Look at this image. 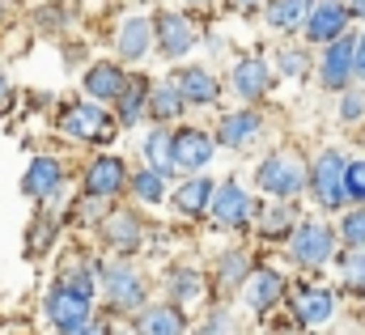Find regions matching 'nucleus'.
<instances>
[{
	"mask_svg": "<svg viewBox=\"0 0 365 335\" xmlns=\"http://www.w3.org/2000/svg\"><path fill=\"white\" fill-rule=\"evenodd\" d=\"M166 284H170V297L187 306V302H200L204 297V276L195 272V267H175L170 276H166Z\"/></svg>",
	"mask_w": 365,
	"mask_h": 335,
	"instance_id": "nucleus-28",
	"label": "nucleus"
},
{
	"mask_svg": "<svg viewBox=\"0 0 365 335\" xmlns=\"http://www.w3.org/2000/svg\"><path fill=\"white\" fill-rule=\"evenodd\" d=\"M234 93L238 98H247V102H255V98H268V89H272V68L264 64V60H238L234 64Z\"/></svg>",
	"mask_w": 365,
	"mask_h": 335,
	"instance_id": "nucleus-15",
	"label": "nucleus"
},
{
	"mask_svg": "<svg viewBox=\"0 0 365 335\" xmlns=\"http://www.w3.org/2000/svg\"><path fill=\"white\" fill-rule=\"evenodd\" d=\"M175 85H179V93H182L187 106H212V102L221 98V85H217V77H212L208 68H179Z\"/></svg>",
	"mask_w": 365,
	"mask_h": 335,
	"instance_id": "nucleus-18",
	"label": "nucleus"
},
{
	"mask_svg": "<svg viewBox=\"0 0 365 335\" xmlns=\"http://www.w3.org/2000/svg\"><path fill=\"white\" fill-rule=\"evenodd\" d=\"M34 230H38V238H34V242H26V251L43 254V251H47V247H51V238H56V221H38Z\"/></svg>",
	"mask_w": 365,
	"mask_h": 335,
	"instance_id": "nucleus-36",
	"label": "nucleus"
},
{
	"mask_svg": "<svg viewBox=\"0 0 365 335\" xmlns=\"http://www.w3.org/2000/svg\"><path fill=\"white\" fill-rule=\"evenodd\" d=\"M289 251H293V259H297L302 267H323V263L331 259V251H336V234H331L323 221H306V225L293 230Z\"/></svg>",
	"mask_w": 365,
	"mask_h": 335,
	"instance_id": "nucleus-6",
	"label": "nucleus"
},
{
	"mask_svg": "<svg viewBox=\"0 0 365 335\" xmlns=\"http://www.w3.org/2000/svg\"><path fill=\"white\" fill-rule=\"evenodd\" d=\"M344 284H349L353 293H365V254H349V263H344Z\"/></svg>",
	"mask_w": 365,
	"mask_h": 335,
	"instance_id": "nucleus-34",
	"label": "nucleus"
},
{
	"mask_svg": "<svg viewBox=\"0 0 365 335\" xmlns=\"http://www.w3.org/2000/svg\"><path fill=\"white\" fill-rule=\"evenodd\" d=\"M110 335H132V331H110Z\"/></svg>",
	"mask_w": 365,
	"mask_h": 335,
	"instance_id": "nucleus-44",
	"label": "nucleus"
},
{
	"mask_svg": "<svg viewBox=\"0 0 365 335\" xmlns=\"http://www.w3.org/2000/svg\"><path fill=\"white\" fill-rule=\"evenodd\" d=\"M43 310H47L51 327L60 335L86 327V323H90V310H93V280L86 272H64V276L47 289Z\"/></svg>",
	"mask_w": 365,
	"mask_h": 335,
	"instance_id": "nucleus-1",
	"label": "nucleus"
},
{
	"mask_svg": "<svg viewBox=\"0 0 365 335\" xmlns=\"http://www.w3.org/2000/svg\"><path fill=\"white\" fill-rule=\"evenodd\" d=\"M310 0H272L268 4V26L280 30V34H289V30H302L306 26V17H310Z\"/></svg>",
	"mask_w": 365,
	"mask_h": 335,
	"instance_id": "nucleus-26",
	"label": "nucleus"
},
{
	"mask_svg": "<svg viewBox=\"0 0 365 335\" xmlns=\"http://www.w3.org/2000/svg\"><path fill=\"white\" fill-rule=\"evenodd\" d=\"M284 297V280H280V272H251V280L242 284V302L255 310V314H268L276 302Z\"/></svg>",
	"mask_w": 365,
	"mask_h": 335,
	"instance_id": "nucleus-14",
	"label": "nucleus"
},
{
	"mask_svg": "<svg viewBox=\"0 0 365 335\" xmlns=\"http://www.w3.org/2000/svg\"><path fill=\"white\" fill-rule=\"evenodd\" d=\"M340 238H344L353 251H365V208H353V212L340 221Z\"/></svg>",
	"mask_w": 365,
	"mask_h": 335,
	"instance_id": "nucleus-31",
	"label": "nucleus"
},
{
	"mask_svg": "<svg viewBox=\"0 0 365 335\" xmlns=\"http://www.w3.org/2000/svg\"><path fill=\"white\" fill-rule=\"evenodd\" d=\"M259 225H264V234H268V238L284 234V230L293 225V208H289V204H276L272 212H264V221H259Z\"/></svg>",
	"mask_w": 365,
	"mask_h": 335,
	"instance_id": "nucleus-32",
	"label": "nucleus"
},
{
	"mask_svg": "<svg viewBox=\"0 0 365 335\" xmlns=\"http://www.w3.org/2000/svg\"><path fill=\"white\" fill-rule=\"evenodd\" d=\"M251 280V263L247 254H221V284H247Z\"/></svg>",
	"mask_w": 365,
	"mask_h": 335,
	"instance_id": "nucleus-30",
	"label": "nucleus"
},
{
	"mask_svg": "<svg viewBox=\"0 0 365 335\" xmlns=\"http://www.w3.org/2000/svg\"><path fill=\"white\" fill-rule=\"evenodd\" d=\"M259 132H264V119H259L255 110H234V115H225V119H221L217 140H221V145H230V149H247L251 140H259Z\"/></svg>",
	"mask_w": 365,
	"mask_h": 335,
	"instance_id": "nucleus-19",
	"label": "nucleus"
},
{
	"mask_svg": "<svg viewBox=\"0 0 365 335\" xmlns=\"http://www.w3.org/2000/svg\"><path fill=\"white\" fill-rule=\"evenodd\" d=\"M357 77L365 81V34L357 38Z\"/></svg>",
	"mask_w": 365,
	"mask_h": 335,
	"instance_id": "nucleus-41",
	"label": "nucleus"
},
{
	"mask_svg": "<svg viewBox=\"0 0 365 335\" xmlns=\"http://www.w3.org/2000/svg\"><path fill=\"white\" fill-rule=\"evenodd\" d=\"M344 9H349V17H365V0H349Z\"/></svg>",
	"mask_w": 365,
	"mask_h": 335,
	"instance_id": "nucleus-42",
	"label": "nucleus"
},
{
	"mask_svg": "<svg viewBox=\"0 0 365 335\" xmlns=\"http://www.w3.org/2000/svg\"><path fill=\"white\" fill-rule=\"evenodd\" d=\"M353 73H357V43L344 34V38H336L327 51H323V60H319V77L327 89H344V85L353 81Z\"/></svg>",
	"mask_w": 365,
	"mask_h": 335,
	"instance_id": "nucleus-9",
	"label": "nucleus"
},
{
	"mask_svg": "<svg viewBox=\"0 0 365 335\" xmlns=\"http://www.w3.org/2000/svg\"><path fill=\"white\" fill-rule=\"evenodd\" d=\"M182 106H187V102H182V93H179V85H175V81L153 85V93H149V115H153L162 128H166L170 119H179Z\"/></svg>",
	"mask_w": 365,
	"mask_h": 335,
	"instance_id": "nucleus-27",
	"label": "nucleus"
},
{
	"mask_svg": "<svg viewBox=\"0 0 365 335\" xmlns=\"http://www.w3.org/2000/svg\"><path fill=\"white\" fill-rule=\"evenodd\" d=\"M145 162L149 170H158L162 178H170L175 174V132L170 128H153L149 136H145Z\"/></svg>",
	"mask_w": 365,
	"mask_h": 335,
	"instance_id": "nucleus-24",
	"label": "nucleus"
},
{
	"mask_svg": "<svg viewBox=\"0 0 365 335\" xmlns=\"http://www.w3.org/2000/svg\"><path fill=\"white\" fill-rule=\"evenodd\" d=\"M145 225H140V217H132V212H115V217H106L102 221V242L110 247V251L119 254H132L136 247H140V234Z\"/></svg>",
	"mask_w": 365,
	"mask_h": 335,
	"instance_id": "nucleus-17",
	"label": "nucleus"
},
{
	"mask_svg": "<svg viewBox=\"0 0 365 335\" xmlns=\"http://www.w3.org/2000/svg\"><path fill=\"white\" fill-rule=\"evenodd\" d=\"M128 182H132V195H136L140 204H162V200H166V178H162L158 170H149V166L132 170Z\"/></svg>",
	"mask_w": 365,
	"mask_h": 335,
	"instance_id": "nucleus-29",
	"label": "nucleus"
},
{
	"mask_svg": "<svg viewBox=\"0 0 365 335\" xmlns=\"http://www.w3.org/2000/svg\"><path fill=\"white\" fill-rule=\"evenodd\" d=\"M60 187H64V166L56 158H34L30 170L21 174V195L30 200H51L60 195Z\"/></svg>",
	"mask_w": 365,
	"mask_h": 335,
	"instance_id": "nucleus-13",
	"label": "nucleus"
},
{
	"mask_svg": "<svg viewBox=\"0 0 365 335\" xmlns=\"http://www.w3.org/2000/svg\"><path fill=\"white\" fill-rule=\"evenodd\" d=\"M255 182H259L264 195H272V200L284 204V200H293V195L310 182V174H306V166H302V158H293V153H272V158L259 166Z\"/></svg>",
	"mask_w": 365,
	"mask_h": 335,
	"instance_id": "nucleus-3",
	"label": "nucleus"
},
{
	"mask_svg": "<svg viewBox=\"0 0 365 335\" xmlns=\"http://www.w3.org/2000/svg\"><path fill=\"white\" fill-rule=\"evenodd\" d=\"M149 93H153V85L145 81L140 73H132V77H128L123 93H119V102H115V106H119V123H123V128H136V123H140V115L149 110Z\"/></svg>",
	"mask_w": 365,
	"mask_h": 335,
	"instance_id": "nucleus-21",
	"label": "nucleus"
},
{
	"mask_svg": "<svg viewBox=\"0 0 365 335\" xmlns=\"http://www.w3.org/2000/svg\"><path fill=\"white\" fill-rule=\"evenodd\" d=\"M115 327H102V323H86V327H77V331H64V335H110Z\"/></svg>",
	"mask_w": 365,
	"mask_h": 335,
	"instance_id": "nucleus-39",
	"label": "nucleus"
},
{
	"mask_svg": "<svg viewBox=\"0 0 365 335\" xmlns=\"http://www.w3.org/2000/svg\"><path fill=\"white\" fill-rule=\"evenodd\" d=\"M153 47V21L149 17H128L119 26V56L123 60H140Z\"/></svg>",
	"mask_w": 365,
	"mask_h": 335,
	"instance_id": "nucleus-25",
	"label": "nucleus"
},
{
	"mask_svg": "<svg viewBox=\"0 0 365 335\" xmlns=\"http://www.w3.org/2000/svg\"><path fill=\"white\" fill-rule=\"evenodd\" d=\"M344 191H349V200L365 204V162H349V170H344Z\"/></svg>",
	"mask_w": 365,
	"mask_h": 335,
	"instance_id": "nucleus-33",
	"label": "nucleus"
},
{
	"mask_svg": "<svg viewBox=\"0 0 365 335\" xmlns=\"http://www.w3.org/2000/svg\"><path fill=\"white\" fill-rule=\"evenodd\" d=\"M212 149H217V140L208 132H200V128H179L175 132V166L179 170L200 174V170L212 162Z\"/></svg>",
	"mask_w": 365,
	"mask_h": 335,
	"instance_id": "nucleus-11",
	"label": "nucleus"
},
{
	"mask_svg": "<svg viewBox=\"0 0 365 335\" xmlns=\"http://www.w3.org/2000/svg\"><path fill=\"white\" fill-rule=\"evenodd\" d=\"M187 323H182V310L179 306H145L136 314V335H182Z\"/></svg>",
	"mask_w": 365,
	"mask_h": 335,
	"instance_id": "nucleus-20",
	"label": "nucleus"
},
{
	"mask_svg": "<svg viewBox=\"0 0 365 335\" xmlns=\"http://www.w3.org/2000/svg\"><path fill=\"white\" fill-rule=\"evenodd\" d=\"M230 327H234V323H230V314H225V310H212V314H208V323H204L195 335H230Z\"/></svg>",
	"mask_w": 365,
	"mask_h": 335,
	"instance_id": "nucleus-37",
	"label": "nucleus"
},
{
	"mask_svg": "<svg viewBox=\"0 0 365 335\" xmlns=\"http://www.w3.org/2000/svg\"><path fill=\"white\" fill-rule=\"evenodd\" d=\"M212 195H217V187L204 174H195V178H187L179 191H175V208H179L182 217H200V212L212 208Z\"/></svg>",
	"mask_w": 365,
	"mask_h": 335,
	"instance_id": "nucleus-23",
	"label": "nucleus"
},
{
	"mask_svg": "<svg viewBox=\"0 0 365 335\" xmlns=\"http://www.w3.org/2000/svg\"><path fill=\"white\" fill-rule=\"evenodd\" d=\"M212 217H217L221 230H242L251 221V195L238 182H221L217 195H212Z\"/></svg>",
	"mask_w": 365,
	"mask_h": 335,
	"instance_id": "nucleus-12",
	"label": "nucleus"
},
{
	"mask_svg": "<svg viewBox=\"0 0 365 335\" xmlns=\"http://www.w3.org/2000/svg\"><path fill=\"white\" fill-rule=\"evenodd\" d=\"M153 38H158V51L166 60H182L195 47V26L182 13H158L153 17Z\"/></svg>",
	"mask_w": 365,
	"mask_h": 335,
	"instance_id": "nucleus-8",
	"label": "nucleus"
},
{
	"mask_svg": "<svg viewBox=\"0 0 365 335\" xmlns=\"http://www.w3.org/2000/svg\"><path fill=\"white\" fill-rule=\"evenodd\" d=\"M280 73L284 77H306V56L302 51H280Z\"/></svg>",
	"mask_w": 365,
	"mask_h": 335,
	"instance_id": "nucleus-35",
	"label": "nucleus"
},
{
	"mask_svg": "<svg viewBox=\"0 0 365 335\" xmlns=\"http://www.w3.org/2000/svg\"><path fill=\"white\" fill-rule=\"evenodd\" d=\"M128 166H123V158H115V153H102V158H93L90 170H86V195L93 200H115L123 187H128Z\"/></svg>",
	"mask_w": 365,
	"mask_h": 335,
	"instance_id": "nucleus-7",
	"label": "nucleus"
},
{
	"mask_svg": "<svg viewBox=\"0 0 365 335\" xmlns=\"http://www.w3.org/2000/svg\"><path fill=\"white\" fill-rule=\"evenodd\" d=\"M340 115H344V119L365 115V98H361V93H349V98H344V106H340Z\"/></svg>",
	"mask_w": 365,
	"mask_h": 335,
	"instance_id": "nucleus-38",
	"label": "nucleus"
},
{
	"mask_svg": "<svg viewBox=\"0 0 365 335\" xmlns=\"http://www.w3.org/2000/svg\"><path fill=\"white\" fill-rule=\"evenodd\" d=\"M344 26H349V9L336 4V0H319L310 9V17H306V38L331 47L336 38H344Z\"/></svg>",
	"mask_w": 365,
	"mask_h": 335,
	"instance_id": "nucleus-10",
	"label": "nucleus"
},
{
	"mask_svg": "<svg viewBox=\"0 0 365 335\" xmlns=\"http://www.w3.org/2000/svg\"><path fill=\"white\" fill-rule=\"evenodd\" d=\"M195 4H208V0H195Z\"/></svg>",
	"mask_w": 365,
	"mask_h": 335,
	"instance_id": "nucleus-45",
	"label": "nucleus"
},
{
	"mask_svg": "<svg viewBox=\"0 0 365 335\" xmlns=\"http://www.w3.org/2000/svg\"><path fill=\"white\" fill-rule=\"evenodd\" d=\"M331 310H336V297H331L327 289H302V293L293 297V314H297V323H306V327L327 323Z\"/></svg>",
	"mask_w": 365,
	"mask_h": 335,
	"instance_id": "nucleus-22",
	"label": "nucleus"
},
{
	"mask_svg": "<svg viewBox=\"0 0 365 335\" xmlns=\"http://www.w3.org/2000/svg\"><path fill=\"white\" fill-rule=\"evenodd\" d=\"M344 170L349 162L336 153V149H327V153H319V162L310 170V191H314V200L323 204V208H344V200H349V191H344Z\"/></svg>",
	"mask_w": 365,
	"mask_h": 335,
	"instance_id": "nucleus-5",
	"label": "nucleus"
},
{
	"mask_svg": "<svg viewBox=\"0 0 365 335\" xmlns=\"http://www.w3.org/2000/svg\"><path fill=\"white\" fill-rule=\"evenodd\" d=\"M9 102H13V89H9L4 73H0V110H9Z\"/></svg>",
	"mask_w": 365,
	"mask_h": 335,
	"instance_id": "nucleus-40",
	"label": "nucleus"
},
{
	"mask_svg": "<svg viewBox=\"0 0 365 335\" xmlns=\"http://www.w3.org/2000/svg\"><path fill=\"white\" fill-rule=\"evenodd\" d=\"M259 0H234V9H255Z\"/></svg>",
	"mask_w": 365,
	"mask_h": 335,
	"instance_id": "nucleus-43",
	"label": "nucleus"
},
{
	"mask_svg": "<svg viewBox=\"0 0 365 335\" xmlns=\"http://www.w3.org/2000/svg\"><path fill=\"white\" fill-rule=\"evenodd\" d=\"M123 85H128V73L119 64H110V60L93 64L90 73H86V93H90V102H98V106L102 102H119Z\"/></svg>",
	"mask_w": 365,
	"mask_h": 335,
	"instance_id": "nucleus-16",
	"label": "nucleus"
},
{
	"mask_svg": "<svg viewBox=\"0 0 365 335\" xmlns=\"http://www.w3.org/2000/svg\"><path fill=\"white\" fill-rule=\"evenodd\" d=\"M56 123H60L64 136H73V140H81V145H102V140L115 136V119H110L98 102H68Z\"/></svg>",
	"mask_w": 365,
	"mask_h": 335,
	"instance_id": "nucleus-2",
	"label": "nucleus"
},
{
	"mask_svg": "<svg viewBox=\"0 0 365 335\" xmlns=\"http://www.w3.org/2000/svg\"><path fill=\"white\" fill-rule=\"evenodd\" d=\"M102 297H106L110 310L132 314V310H145L149 289H145V276H140L132 263H115V267L102 272Z\"/></svg>",
	"mask_w": 365,
	"mask_h": 335,
	"instance_id": "nucleus-4",
	"label": "nucleus"
}]
</instances>
